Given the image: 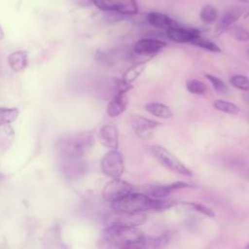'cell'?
<instances>
[{"instance_id":"1","label":"cell","mask_w":249,"mask_h":249,"mask_svg":"<svg viewBox=\"0 0 249 249\" xmlns=\"http://www.w3.org/2000/svg\"><path fill=\"white\" fill-rule=\"evenodd\" d=\"M110 204L115 212L138 213L146 210H164L175 203L163 201L160 198H153L146 194L132 192Z\"/></svg>"},{"instance_id":"2","label":"cell","mask_w":249,"mask_h":249,"mask_svg":"<svg viewBox=\"0 0 249 249\" xmlns=\"http://www.w3.org/2000/svg\"><path fill=\"white\" fill-rule=\"evenodd\" d=\"M104 240L114 247H143L146 235L137 227L109 224L103 231Z\"/></svg>"},{"instance_id":"3","label":"cell","mask_w":249,"mask_h":249,"mask_svg":"<svg viewBox=\"0 0 249 249\" xmlns=\"http://www.w3.org/2000/svg\"><path fill=\"white\" fill-rule=\"evenodd\" d=\"M94 144V136L89 131L69 135L59 142V150L69 159L83 157Z\"/></svg>"},{"instance_id":"4","label":"cell","mask_w":249,"mask_h":249,"mask_svg":"<svg viewBox=\"0 0 249 249\" xmlns=\"http://www.w3.org/2000/svg\"><path fill=\"white\" fill-rule=\"evenodd\" d=\"M152 153L156 160L165 168L184 176H193L192 171L186 165H184L181 160H179L174 155H172L163 147L154 146L152 147Z\"/></svg>"},{"instance_id":"5","label":"cell","mask_w":249,"mask_h":249,"mask_svg":"<svg viewBox=\"0 0 249 249\" xmlns=\"http://www.w3.org/2000/svg\"><path fill=\"white\" fill-rule=\"evenodd\" d=\"M100 167L103 174L110 178H119L124 170V161L123 155L117 149H111L104 155L100 161Z\"/></svg>"},{"instance_id":"6","label":"cell","mask_w":249,"mask_h":249,"mask_svg":"<svg viewBox=\"0 0 249 249\" xmlns=\"http://www.w3.org/2000/svg\"><path fill=\"white\" fill-rule=\"evenodd\" d=\"M133 192L132 186L124 180L119 178H113L110 182H108L102 191L103 198L112 203L123 196Z\"/></svg>"},{"instance_id":"7","label":"cell","mask_w":249,"mask_h":249,"mask_svg":"<svg viewBox=\"0 0 249 249\" xmlns=\"http://www.w3.org/2000/svg\"><path fill=\"white\" fill-rule=\"evenodd\" d=\"M130 124L139 138L147 140L153 137L156 128L160 124L142 116H132L130 119Z\"/></svg>"},{"instance_id":"8","label":"cell","mask_w":249,"mask_h":249,"mask_svg":"<svg viewBox=\"0 0 249 249\" xmlns=\"http://www.w3.org/2000/svg\"><path fill=\"white\" fill-rule=\"evenodd\" d=\"M166 45L165 42L154 39V38H146L141 39L135 43L133 51L136 54L144 55V56H152L158 52H160Z\"/></svg>"},{"instance_id":"9","label":"cell","mask_w":249,"mask_h":249,"mask_svg":"<svg viewBox=\"0 0 249 249\" xmlns=\"http://www.w3.org/2000/svg\"><path fill=\"white\" fill-rule=\"evenodd\" d=\"M198 35H200L199 30L195 28H183L179 25L166 29V36L176 43H192Z\"/></svg>"},{"instance_id":"10","label":"cell","mask_w":249,"mask_h":249,"mask_svg":"<svg viewBox=\"0 0 249 249\" xmlns=\"http://www.w3.org/2000/svg\"><path fill=\"white\" fill-rule=\"evenodd\" d=\"M184 188H190V185L186 182L177 181L175 183L167 185H152L147 187L146 193L153 198H162L167 195Z\"/></svg>"},{"instance_id":"11","label":"cell","mask_w":249,"mask_h":249,"mask_svg":"<svg viewBox=\"0 0 249 249\" xmlns=\"http://www.w3.org/2000/svg\"><path fill=\"white\" fill-rule=\"evenodd\" d=\"M146 215L143 212L127 213V212H115L110 224L138 227L146 222Z\"/></svg>"},{"instance_id":"12","label":"cell","mask_w":249,"mask_h":249,"mask_svg":"<svg viewBox=\"0 0 249 249\" xmlns=\"http://www.w3.org/2000/svg\"><path fill=\"white\" fill-rule=\"evenodd\" d=\"M99 140L107 148L117 149L119 146L118 129L113 124H104L99 130Z\"/></svg>"},{"instance_id":"13","label":"cell","mask_w":249,"mask_h":249,"mask_svg":"<svg viewBox=\"0 0 249 249\" xmlns=\"http://www.w3.org/2000/svg\"><path fill=\"white\" fill-rule=\"evenodd\" d=\"M147 20L152 26L160 28V29H165V30L170 27L179 25L170 17H168L160 12H150L147 15Z\"/></svg>"},{"instance_id":"14","label":"cell","mask_w":249,"mask_h":249,"mask_svg":"<svg viewBox=\"0 0 249 249\" xmlns=\"http://www.w3.org/2000/svg\"><path fill=\"white\" fill-rule=\"evenodd\" d=\"M241 14H242V9L237 7L227 10L220 18V20L217 24V31L223 32L229 29L240 18Z\"/></svg>"},{"instance_id":"15","label":"cell","mask_w":249,"mask_h":249,"mask_svg":"<svg viewBox=\"0 0 249 249\" xmlns=\"http://www.w3.org/2000/svg\"><path fill=\"white\" fill-rule=\"evenodd\" d=\"M127 106V98L124 93H115L107 105V114L110 117H117L124 113Z\"/></svg>"},{"instance_id":"16","label":"cell","mask_w":249,"mask_h":249,"mask_svg":"<svg viewBox=\"0 0 249 249\" xmlns=\"http://www.w3.org/2000/svg\"><path fill=\"white\" fill-rule=\"evenodd\" d=\"M8 63L15 72L23 71L28 64V54L25 51H16L9 54Z\"/></svg>"},{"instance_id":"17","label":"cell","mask_w":249,"mask_h":249,"mask_svg":"<svg viewBox=\"0 0 249 249\" xmlns=\"http://www.w3.org/2000/svg\"><path fill=\"white\" fill-rule=\"evenodd\" d=\"M145 109L146 111H148L150 114L159 117V118H162V119H168L170 117H172V111L171 109L161 103L159 102H150L147 103L145 105Z\"/></svg>"},{"instance_id":"18","label":"cell","mask_w":249,"mask_h":249,"mask_svg":"<svg viewBox=\"0 0 249 249\" xmlns=\"http://www.w3.org/2000/svg\"><path fill=\"white\" fill-rule=\"evenodd\" d=\"M138 12V6L135 0H119L117 13L122 15L132 16L136 15Z\"/></svg>"},{"instance_id":"19","label":"cell","mask_w":249,"mask_h":249,"mask_svg":"<svg viewBox=\"0 0 249 249\" xmlns=\"http://www.w3.org/2000/svg\"><path fill=\"white\" fill-rule=\"evenodd\" d=\"M18 117V110L17 108L0 107V125L10 124Z\"/></svg>"},{"instance_id":"20","label":"cell","mask_w":249,"mask_h":249,"mask_svg":"<svg viewBox=\"0 0 249 249\" xmlns=\"http://www.w3.org/2000/svg\"><path fill=\"white\" fill-rule=\"evenodd\" d=\"M201 20L205 23H213L218 19V10L212 5H205L199 12Z\"/></svg>"},{"instance_id":"21","label":"cell","mask_w":249,"mask_h":249,"mask_svg":"<svg viewBox=\"0 0 249 249\" xmlns=\"http://www.w3.org/2000/svg\"><path fill=\"white\" fill-rule=\"evenodd\" d=\"M192 44L201 48V49H204V50H207L209 52H213V53H220L221 52V49L218 45H216L214 42L208 40V39H205V38H202L200 35H198L197 37H196L193 41H192Z\"/></svg>"},{"instance_id":"22","label":"cell","mask_w":249,"mask_h":249,"mask_svg":"<svg viewBox=\"0 0 249 249\" xmlns=\"http://www.w3.org/2000/svg\"><path fill=\"white\" fill-rule=\"evenodd\" d=\"M144 62H136L135 64H133L132 66H130L124 74L123 79L125 80L128 83L133 82L135 79H137V77L142 73V71L144 70Z\"/></svg>"},{"instance_id":"23","label":"cell","mask_w":249,"mask_h":249,"mask_svg":"<svg viewBox=\"0 0 249 249\" xmlns=\"http://www.w3.org/2000/svg\"><path fill=\"white\" fill-rule=\"evenodd\" d=\"M213 105L217 110L227 113V114H230V115H236L239 113V108L235 104L226 101V100L218 99L214 102Z\"/></svg>"},{"instance_id":"24","label":"cell","mask_w":249,"mask_h":249,"mask_svg":"<svg viewBox=\"0 0 249 249\" xmlns=\"http://www.w3.org/2000/svg\"><path fill=\"white\" fill-rule=\"evenodd\" d=\"M232 87L243 91H249V78L244 75H234L230 80Z\"/></svg>"},{"instance_id":"25","label":"cell","mask_w":249,"mask_h":249,"mask_svg":"<svg viewBox=\"0 0 249 249\" xmlns=\"http://www.w3.org/2000/svg\"><path fill=\"white\" fill-rule=\"evenodd\" d=\"M230 34L232 38L240 42L249 41V31L241 26H231L229 28Z\"/></svg>"},{"instance_id":"26","label":"cell","mask_w":249,"mask_h":249,"mask_svg":"<svg viewBox=\"0 0 249 249\" xmlns=\"http://www.w3.org/2000/svg\"><path fill=\"white\" fill-rule=\"evenodd\" d=\"M207 80L212 84L214 89L219 92V93H222V94H226L228 92V87L227 85L225 84L224 81H222L220 78L214 76V75H211V74H205L204 75Z\"/></svg>"},{"instance_id":"27","label":"cell","mask_w":249,"mask_h":249,"mask_svg":"<svg viewBox=\"0 0 249 249\" xmlns=\"http://www.w3.org/2000/svg\"><path fill=\"white\" fill-rule=\"evenodd\" d=\"M119 0H93V4L104 12H117Z\"/></svg>"},{"instance_id":"28","label":"cell","mask_w":249,"mask_h":249,"mask_svg":"<svg viewBox=\"0 0 249 249\" xmlns=\"http://www.w3.org/2000/svg\"><path fill=\"white\" fill-rule=\"evenodd\" d=\"M187 89L193 94H203L206 91V86L199 80L194 79L187 83Z\"/></svg>"},{"instance_id":"29","label":"cell","mask_w":249,"mask_h":249,"mask_svg":"<svg viewBox=\"0 0 249 249\" xmlns=\"http://www.w3.org/2000/svg\"><path fill=\"white\" fill-rule=\"evenodd\" d=\"M113 82H114V88H115L116 93H124L125 94L132 88L130 83L126 82L123 78L115 79Z\"/></svg>"},{"instance_id":"30","label":"cell","mask_w":249,"mask_h":249,"mask_svg":"<svg viewBox=\"0 0 249 249\" xmlns=\"http://www.w3.org/2000/svg\"><path fill=\"white\" fill-rule=\"evenodd\" d=\"M187 204L192 206L197 212H199V213H201V214H203V215H205L209 218L215 217V212L206 205H203V204H200V203H197V202H190V203H187Z\"/></svg>"},{"instance_id":"31","label":"cell","mask_w":249,"mask_h":249,"mask_svg":"<svg viewBox=\"0 0 249 249\" xmlns=\"http://www.w3.org/2000/svg\"><path fill=\"white\" fill-rule=\"evenodd\" d=\"M76 1H77V3H78L79 5L84 6V7L89 6V5L93 4V0H76Z\"/></svg>"},{"instance_id":"32","label":"cell","mask_w":249,"mask_h":249,"mask_svg":"<svg viewBox=\"0 0 249 249\" xmlns=\"http://www.w3.org/2000/svg\"><path fill=\"white\" fill-rule=\"evenodd\" d=\"M242 98L249 104V92H247L246 91V93H243V95H242Z\"/></svg>"},{"instance_id":"33","label":"cell","mask_w":249,"mask_h":249,"mask_svg":"<svg viewBox=\"0 0 249 249\" xmlns=\"http://www.w3.org/2000/svg\"><path fill=\"white\" fill-rule=\"evenodd\" d=\"M243 176H244V178H245V179H247V180H249V170H246V171H245V173H244V175H243Z\"/></svg>"},{"instance_id":"34","label":"cell","mask_w":249,"mask_h":249,"mask_svg":"<svg viewBox=\"0 0 249 249\" xmlns=\"http://www.w3.org/2000/svg\"><path fill=\"white\" fill-rule=\"evenodd\" d=\"M3 37H4V31H3V28L0 25V39H2Z\"/></svg>"},{"instance_id":"35","label":"cell","mask_w":249,"mask_h":249,"mask_svg":"<svg viewBox=\"0 0 249 249\" xmlns=\"http://www.w3.org/2000/svg\"><path fill=\"white\" fill-rule=\"evenodd\" d=\"M236 1H239V2H243V3H249V0H236Z\"/></svg>"},{"instance_id":"36","label":"cell","mask_w":249,"mask_h":249,"mask_svg":"<svg viewBox=\"0 0 249 249\" xmlns=\"http://www.w3.org/2000/svg\"><path fill=\"white\" fill-rule=\"evenodd\" d=\"M247 54H248V56H249V46H248V48H247Z\"/></svg>"},{"instance_id":"37","label":"cell","mask_w":249,"mask_h":249,"mask_svg":"<svg viewBox=\"0 0 249 249\" xmlns=\"http://www.w3.org/2000/svg\"><path fill=\"white\" fill-rule=\"evenodd\" d=\"M246 247H247V248H249V244H248V245H246Z\"/></svg>"}]
</instances>
